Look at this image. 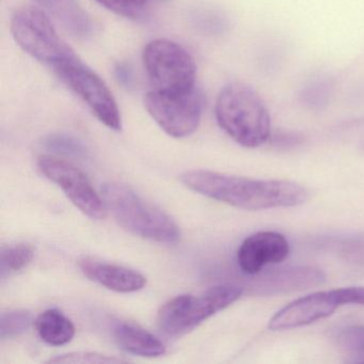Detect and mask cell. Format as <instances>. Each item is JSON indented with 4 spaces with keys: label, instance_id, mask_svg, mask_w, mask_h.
I'll return each mask as SVG.
<instances>
[{
    "label": "cell",
    "instance_id": "obj_1",
    "mask_svg": "<svg viewBox=\"0 0 364 364\" xmlns=\"http://www.w3.org/2000/svg\"><path fill=\"white\" fill-rule=\"evenodd\" d=\"M180 180L200 195L242 210L295 208L309 199V191L291 181L252 180L208 170L184 172Z\"/></svg>",
    "mask_w": 364,
    "mask_h": 364
},
{
    "label": "cell",
    "instance_id": "obj_2",
    "mask_svg": "<svg viewBox=\"0 0 364 364\" xmlns=\"http://www.w3.org/2000/svg\"><path fill=\"white\" fill-rule=\"evenodd\" d=\"M215 116L219 127L245 148H259L269 139V112L248 85L231 82L223 87L217 97Z\"/></svg>",
    "mask_w": 364,
    "mask_h": 364
},
{
    "label": "cell",
    "instance_id": "obj_3",
    "mask_svg": "<svg viewBox=\"0 0 364 364\" xmlns=\"http://www.w3.org/2000/svg\"><path fill=\"white\" fill-rule=\"evenodd\" d=\"M104 203L117 223L133 235L157 242L180 240L178 225L161 208L153 205L122 183H107L102 188Z\"/></svg>",
    "mask_w": 364,
    "mask_h": 364
},
{
    "label": "cell",
    "instance_id": "obj_4",
    "mask_svg": "<svg viewBox=\"0 0 364 364\" xmlns=\"http://www.w3.org/2000/svg\"><path fill=\"white\" fill-rule=\"evenodd\" d=\"M242 287L231 283L215 285L198 295L176 296L157 313V326L166 336H185L216 313L225 310L242 297Z\"/></svg>",
    "mask_w": 364,
    "mask_h": 364
},
{
    "label": "cell",
    "instance_id": "obj_5",
    "mask_svg": "<svg viewBox=\"0 0 364 364\" xmlns=\"http://www.w3.org/2000/svg\"><path fill=\"white\" fill-rule=\"evenodd\" d=\"M16 43L36 60L55 68L77 58L73 48L59 36L50 16L41 8H18L11 18Z\"/></svg>",
    "mask_w": 364,
    "mask_h": 364
},
{
    "label": "cell",
    "instance_id": "obj_6",
    "mask_svg": "<svg viewBox=\"0 0 364 364\" xmlns=\"http://www.w3.org/2000/svg\"><path fill=\"white\" fill-rule=\"evenodd\" d=\"M142 61L154 90L184 92L196 87L195 59L176 42L168 39L149 42L142 53Z\"/></svg>",
    "mask_w": 364,
    "mask_h": 364
},
{
    "label": "cell",
    "instance_id": "obj_7",
    "mask_svg": "<svg viewBox=\"0 0 364 364\" xmlns=\"http://www.w3.org/2000/svg\"><path fill=\"white\" fill-rule=\"evenodd\" d=\"M53 69L59 80L89 108L102 124L112 131L122 129V118L116 99L97 72L78 57Z\"/></svg>",
    "mask_w": 364,
    "mask_h": 364
},
{
    "label": "cell",
    "instance_id": "obj_8",
    "mask_svg": "<svg viewBox=\"0 0 364 364\" xmlns=\"http://www.w3.org/2000/svg\"><path fill=\"white\" fill-rule=\"evenodd\" d=\"M204 99L195 87L184 92L149 91L144 107L159 127L174 138H185L195 133L201 122Z\"/></svg>",
    "mask_w": 364,
    "mask_h": 364
},
{
    "label": "cell",
    "instance_id": "obj_9",
    "mask_svg": "<svg viewBox=\"0 0 364 364\" xmlns=\"http://www.w3.org/2000/svg\"><path fill=\"white\" fill-rule=\"evenodd\" d=\"M38 167L46 178L63 189L72 203L92 219L105 218L107 208L86 176L69 161L50 155L38 159Z\"/></svg>",
    "mask_w": 364,
    "mask_h": 364
},
{
    "label": "cell",
    "instance_id": "obj_10",
    "mask_svg": "<svg viewBox=\"0 0 364 364\" xmlns=\"http://www.w3.org/2000/svg\"><path fill=\"white\" fill-rule=\"evenodd\" d=\"M333 289L298 298L278 311L268 323L272 331L294 329L331 316L340 308Z\"/></svg>",
    "mask_w": 364,
    "mask_h": 364
},
{
    "label": "cell",
    "instance_id": "obj_11",
    "mask_svg": "<svg viewBox=\"0 0 364 364\" xmlns=\"http://www.w3.org/2000/svg\"><path fill=\"white\" fill-rule=\"evenodd\" d=\"M289 240L272 231L257 232L247 237L237 251V264L248 276L261 274L267 265L278 264L289 257Z\"/></svg>",
    "mask_w": 364,
    "mask_h": 364
},
{
    "label": "cell",
    "instance_id": "obj_12",
    "mask_svg": "<svg viewBox=\"0 0 364 364\" xmlns=\"http://www.w3.org/2000/svg\"><path fill=\"white\" fill-rule=\"evenodd\" d=\"M78 267L89 280L117 293H135L146 284V277L137 270L92 257L80 259Z\"/></svg>",
    "mask_w": 364,
    "mask_h": 364
},
{
    "label": "cell",
    "instance_id": "obj_13",
    "mask_svg": "<svg viewBox=\"0 0 364 364\" xmlns=\"http://www.w3.org/2000/svg\"><path fill=\"white\" fill-rule=\"evenodd\" d=\"M39 7L54 18L68 33L80 39H88L95 33L90 14L78 0H36Z\"/></svg>",
    "mask_w": 364,
    "mask_h": 364
},
{
    "label": "cell",
    "instance_id": "obj_14",
    "mask_svg": "<svg viewBox=\"0 0 364 364\" xmlns=\"http://www.w3.org/2000/svg\"><path fill=\"white\" fill-rule=\"evenodd\" d=\"M112 333L117 344L132 355L146 358L165 355V346L159 338L131 321H117Z\"/></svg>",
    "mask_w": 364,
    "mask_h": 364
},
{
    "label": "cell",
    "instance_id": "obj_15",
    "mask_svg": "<svg viewBox=\"0 0 364 364\" xmlns=\"http://www.w3.org/2000/svg\"><path fill=\"white\" fill-rule=\"evenodd\" d=\"M263 280L266 295H272L321 284L325 281V274L318 268L304 266L274 269L265 274Z\"/></svg>",
    "mask_w": 364,
    "mask_h": 364
},
{
    "label": "cell",
    "instance_id": "obj_16",
    "mask_svg": "<svg viewBox=\"0 0 364 364\" xmlns=\"http://www.w3.org/2000/svg\"><path fill=\"white\" fill-rule=\"evenodd\" d=\"M36 329L46 344L61 346L73 340L75 326L61 311L48 309L36 319Z\"/></svg>",
    "mask_w": 364,
    "mask_h": 364
},
{
    "label": "cell",
    "instance_id": "obj_17",
    "mask_svg": "<svg viewBox=\"0 0 364 364\" xmlns=\"http://www.w3.org/2000/svg\"><path fill=\"white\" fill-rule=\"evenodd\" d=\"M35 247L27 242L6 247L1 251V277L24 269L35 257Z\"/></svg>",
    "mask_w": 364,
    "mask_h": 364
},
{
    "label": "cell",
    "instance_id": "obj_18",
    "mask_svg": "<svg viewBox=\"0 0 364 364\" xmlns=\"http://www.w3.org/2000/svg\"><path fill=\"white\" fill-rule=\"evenodd\" d=\"M33 323V315L26 310H12L1 314L0 318V338L3 340L14 338L29 329Z\"/></svg>",
    "mask_w": 364,
    "mask_h": 364
},
{
    "label": "cell",
    "instance_id": "obj_19",
    "mask_svg": "<svg viewBox=\"0 0 364 364\" xmlns=\"http://www.w3.org/2000/svg\"><path fill=\"white\" fill-rule=\"evenodd\" d=\"M48 363H120L122 360L97 353L77 351L65 353L48 360Z\"/></svg>",
    "mask_w": 364,
    "mask_h": 364
},
{
    "label": "cell",
    "instance_id": "obj_20",
    "mask_svg": "<svg viewBox=\"0 0 364 364\" xmlns=\"http://www.w3.org/2000/svg\"><path fill=\"white\" fill-rule=\"evenodd\" d=\"M103 7L127 18H139L146 4L142 0H97Z\"/></svg>",
    "mask_w": 364,
    "mask_h": 364
},
{
    "label": "cell",
    "instance_id": "obj_21",
    "mask_svg": "<svg viewBox=\"0 0 364 364\" xmlns=\"http://www.w3.org/2000/svg\"><path fill=\"white\" fill-rule=\"evenodd\" d=\"M338 342L346 350L364 355V326H350L341 330Z\"/></svg>",
    "mask_w": 364,
    "mask_h": 364
},
{
    "label": "cell",
    "instance_id": "obj_22",
    "mask_svg": "<svg viewBox=\"0 0 364 364\" xmlns=\"http://www.w3.org/2000/svg\"><path fill=\"white\" fill-rule=\"evenodd\" d=\"M46 148L65 154L80 155L84 153V146L74 138L63 135H52L44 141Z\"/></svg>",
    "mask_w": 364,
    "mask_h": 364
},
{
    "label": "cell",
    "instance_id": "obj_23",
    "mask_svg": "<svg viewBox=\"0 0 364 364\" xmlns=\"http://www.w3.org/2000/svg\"><path fill=\"white\" fill-rule=\"evenodd\" d=\"M333 291L341 306L346 304L364 306V287H342Z\"/></svg>",
    "mask_w": 364,
    "mask_h": 364
},
{
    "label": "cell",
    "instance_id": "obj_24",
    "mask_svg": "<svg viewBox=\"0 0 364 364\" xmlns=\"http://www.w3.org/2000/svg\"><path fill=\"white\" fill-rule=\"evenodd\" d=\"M323 86V84H316L309 87L302 97L309 100V103H313V105H319V103H323V97H327L328 95L325 87Z\"/></svg>",
    "mask_w": 364,
    "mask_h": 364
},
{
    "label": "cell",
    "instance_id": "obj_25",
    "mask_svg": "<svg viewBox=\"0 0 364 364\" xmlns=\"http://www.w3.org/2000/svg\"><path fill=\"white\" fill-rule=\"evenodd\" d=\"M117 77H118L119 82L123 85H129V80H132L131 73H129V69H127L125 65H118L116 68Z\"/></svg>",
    "mask_w": 364,
    "mask_h": 364
},
{
    "label": "cell",
    "instance_id": "obj_26",
    "mask_svg": "<svg viewBox=\"0 0 364 364\" xmlns=\"http://www.w3.org/2000/svg\"><path fill=\"white\" fill-rule=\"evenodd\" d=\"M142 1H144V4L148 3V0H142Z\"/></svg>",
    "mask_w": 364,
    "mask_h": 364
}]
</instances>
